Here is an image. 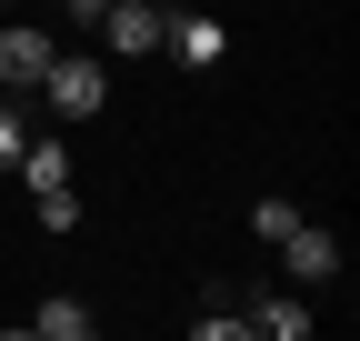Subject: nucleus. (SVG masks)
<instances>
[{
  "label": "nucleus",
  "instance_id": "f257e3e1",
  "mask_svg": "<svg viewBox=\"0 0 360 341\" xmlns=\"http://www.w3.org/2000/svg\"><path fill=\"white\" fill-rule=\"evenodd\" d=\"M60 61V40L40 20H0V91H40V70Z\"/></svg>",
  "mask_w": 360,
  "mask_h": 341
},
{
  "label": "nucleus",
  "instance_id": "f03ea898",
  "mask_svg": "<svg viewBox=\"0 0 360 341\" xmlns=\"http://www.w3.org/2000/svg\"><path fill=\"white\" fill-rule=\"evenodd\" d=\"M40 91H51L60 120H90V111L110 101V70H101V61H51V70H40Z\"/></svg>",
  "mask_w": 360,
  "mask_h": 341
},
{
  "label": "nucleus",
  "instance_id": "7ed1b4c3",
  "mask_svg": "<svg viewBox=\"0 0 360 341\" xmlns=\"http://www.w3.org/2000/svg\"><path fill=\"white\" fill-rule=\"evenodd\" d=\"M101 30H110V51H120V61H141V51H160L170 11H160V0H110V11H101Z\"/></svg>",
  "mask_w": 360,
  "mask_h": 341
},
{
  "label": "nucleus",
  "instance_id": "20e7f679",
  "mask_svg": "<svg viewBox=\"0 0 360 341\" xmlns=\"http://www.w3.org/2000/svg\"><path fill=\"white\" fill-rule=\"evenodd\" d=\"M160 51H180L191 70H210L220 51H231V30H220L210 11H170V30H160Z\"/></svg>",
  "mask_w": 360,
  "mask_h": 341
},
{
  "label": "nucleus",
  "instance_id": "39448f33",
  "mask_svg": "<svg viewBox=\"0 0 360 341\" xmlns=\"http://www.w3.org/2000/svg\"><path fill=\"white\" fill-rule=\"evenodd\" d=\"M281 261H290V281H340V241H330V231H310V221H300V231L281 241Z\"/></svg>",
  "mask_w": 360,
  "mask_h": 341
},
{
  "label": "nucleus",
  "instance_id": "423d86ee",
  "mask_svg": "<svg viewBox=\"0 0 360 341\" xmlns=\"http://www.w3.org/2000/svg\"><path fill=\"white\" fill-rule=\"evenodd\" d=\"M20 181L30 191H70V141H20Z\"/></svg>",
  "mask_w": 360,
  "mask_h": 341
},
{
  "label": "nucleus",
  "instance_id": "0eeeda50",
  "mask_svg": "<svg viewBox=\"0 0 360 341\" xmlns=\"http://www.w3.org/2000/svg\"><path fill=\"white\" fill-rule=\"evenodd\" d=\"M250 331H270V341H300V331H310V302H300V291H260Z\"/></svg>",
  "mask_w": 360,
  "mask_h": 341
},
{
  "label": "nucleus",
  "instance_id": "6e6552de",
  "mask_svg": "<svg viewBox=\"0 0 360 341\" xmlns=\"http://www.w3.org/2000/svg\"><path fill=\"white\" fill-rule=\"evenodd\" d=\"M30 331H40V341H90V302H70V291H60V302L30 311Z\"/></svg>",
  "mask_w": 360,
  "mask_h": 341
},
{
  "label": "nucleus",
  "instance_id": "1a4fd4ad",
  "mask_svg": "<svg viewBox=\"0 0 360 341\" xmlns=\"http://www.w3.org/2000/svg\"><path fill=\"white\" fill-rule=\"evenodd\" d=\"M250 231H260V241H270V251H281V241H290V231H300V201H260V211H250Z\"/></svg>",
  "mask_w": 360,
  "mask_h": 341
},
{
  "label": "nucleus",
  "instance_id": "9d476101",
  "mask_svg": "<svg viewBox=\"0 0 360 341\" xmlns=\"http://www.w3.org/2000/svg\"><path fill=\"white\" fill-rule=\"evenodd\" d=\"M40 201V231H80V191H30Z\"/></svg>",
  "mask_w": 360,
  "mask_h": 341
},
{
  "label": "nucleus",
  "instance_id": "9b49d317",
  "mask_svg": "<svg viewBox=\"0 0 360 341\" xmlns=\"http://www.w3.org/2000/svg\"><path fill=\"white\" fill-rule=\"evenodd\" d=\"M200 341H250V311H200Z\"/></svg>",
  "mask_w": 360,
  "mask_h": 341
},
{
  "label": "nucleus",
  "instance_id": "f8f14e48",
  "mask_svg": "<svg viewBox=\"0 0 360 341\" xmlns=\"http://www.w3.org/2000/svg\"><path fill=\"white\" fill-rule=\"evenodd\" d=\"M20 141H30V131H20L11 111H0V170H20Z\"/></svg>",
  "mask_w": 360,
  "mask_h": 341
},
{
  "label": "nucleus",
  "instance_id": "ddd939ff",
  "mask_svg": "<svg viewBox=\"0 0 360 341\" xmlns=\"http://www.w3.org/2000/svg\"><path fill=\"white\" fill-rule=\"evenodd\" d=\"M60 11H70V20H101V11H110V0H60Z\"/></svg>",
  "mask_w": 360,
  "mask_h": 341
},
{
  "label": "nucleus",
  "instance_id": "4468645a",
  "mask_svg": "<svg viewBox=\"0 0 360 341\" xmlns=\"http://www.w3.org/2000/svg\"><path fill=\"white\" fill-rule=\"evenodd\" d=\"M0 20H11V0H0Z\"/></svg>",
  "mask_w": 360,
  "mask_h": 341
},
{
  "label": "nucleus",
  "instance_id": "2eb2a0df",
  "mask_svg": "<svg viewBox=\"0 0 360 341\" xmlns=\"http://www.w3.org/2000/svg\"><path fill=\"white\" fill-rule=\"evenodd\" d=\"M160 11H180V0H160Z\"/></svg>",
  "mask_w": 360,
  "mask_h": 341
}]
</instances>
